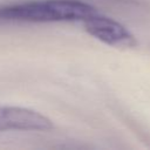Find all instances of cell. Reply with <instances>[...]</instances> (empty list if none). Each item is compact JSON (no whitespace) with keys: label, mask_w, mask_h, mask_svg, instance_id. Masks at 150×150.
Returning <instances> with one entry per match:
<instances>
[{"label":"cell","mask_w":150,"mask_h":150,"mask_svg":"<svg viewBox=\"0 0 150 150\" xmlns=\"http://www.w3.org/2000/svg\"><path fill=\"white\" fill-rule=\"evenodd\" d=\"M97 9L81 0H30L0 6V21L83 22Z\"/></svg>","instance_id":"1"},{"label":"cell","mask_w":150,"mask_h":150,"mask_svg":"<svg viewBox=\"0 0 150 150\" xmlns=\"http://www.w3.org/2000/svg\"><path fill=\"white\" fill-rule=\"evenodd\" d=\"M86 32L98 41L112 47H134L137 41L131 32L118 21L98 11L83 22Z\"/></svg>","instance_id":"2"},{"label":"cell","mask_w":150,"mask_h":150,"mask_svg":"<svg viewBox=\"0 0 150 150\" xmlns=\"http://www.w3.org/2000/svg\"><path fill=\"white\" fill-rule=\"evenodd\" d=\"M53 128V121L36 110L16 105H0V132L49 131Z\"/></svg>","instance_id":"3"}]
</instances>
